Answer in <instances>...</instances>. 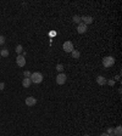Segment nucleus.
Masks as SVG:
<instances>
[{
  "label": "nucleus",
  "mask_w": 122,
  "mask_h": 136,
  "mask_svg": "<svg viewBox=\"0 0 122 136\" xmlns=\"http://www.w3.org/2000/svg\"><path fill=\"white\" fill-rule=\"evenodd\" d=\"M106 134H108V135H114V129H112V128H109L108 129V132H106Z\"/></svg>",
  "instance_id": "obj_18"
},
{
  "label": "nucleus",
  "mask_w": 122,
  "mask_h": 136,
  "mask_svg": "<svg viewBox=\"0 0 122 136\" xmlns=\"http://www.w3.org/2000/svg\"><path fill=\"white\" fill-rule=\"evenodd\" d=\"M122 134V128H121V125H118L116 129H114V135L115 136H121Z\"/></svg>",
  "instance_id": "obj_11"
},
{
  "label": "nucleus",
  "mask_w": 122,
  "mask_h": 136,
  "mask_svg": "<svg viewBox=\"0 0 122 136\" xmlns=\"http://www.w3.org/2000/svg\"><path fill=\"white\" fill-rule=\"evenodd\" d=\"M56 71H57V72H60V73H62V71H64V66L60 64V63H59V64H56Z\"/></svg>",
  "instance_id": "obj_16"
},
{
  "label": "nucleus",
  "mask_w": 122,
  "mask_h": 136,
  "mask_svg": "<svg viewBox=\"0 0 122 136\" xmlns=\"http://www.w3.org/2000/svg\"><path fill=\"white\" fill-rule=\"evenodd\" d=\"M87 30H88V27H87L84 23H82L81 22V23L78 24V27H77V32H78L79 34H83V33H86Z\"/></svg>",
  "instance_id": "obj_7"
},
{
  "label": "nucleus",
  "mask_w": 122,
  "mask_h": 136,
  "mask_svg": "<svg viewBox=\"0 0 122 136\" xmlns=\"http://www.w3.org/2000/svg\"><path fill=\"white\" fill-rule=\"evenodd\" d=\"M0 56H3V57H7V56H9V50H7V49H3V50L0 51Z\"/></svg>",
  "instance_id": "obj_13"
},
{
  "label": "nucleus",
  "mask_w": 122,
  "mask_h": 136,
  "mask_svg": "<svg viewBox=\"0 0 122 136\" xmlns=\"http://www.w3.org/2000/svg\"><path fill=\"white\" fill-rule=\"evenodd\" d=\"M111 136H115V135H111Z\"/></svg>",
  "instance_id": "obj_24"
},
{
  "label": "nucleus",
  "mask_w": 122,
  "mask_h": 136,
  "mask_svg": "<svg viewBox=\"0 0 122 136\" xmlns=\"http://www.w3.org/2000/svg\"><path fill=\"white\" fill-rule=\"evenodd\" d=\"M29 79H31V82L34 83V84H39V83L43 82V74L39 73V72H34V73L31 74Z\"/></svg>",
  "instance_id": "obj_1"
},
{
  "label": "nucleus",
  "mask_w": 122,
  "mask_h": 136,
  "mask_svg": "<svg viewBox=\"0 0 122 136\" xmlns=\"http://www.w3.org/2000/svg\"><path fill=\"white\" fill-rule=\"evenodd\" d=\"M96 83H98L99 85H105V84H106V78L103 77V75H99V77L96 78Z\"/></svg>",
  "instance_id": "obj_9"
},
{
  "label": "nucleus",
  "mask_w": 122,
  "mask_h": 136,
  "mask_svg": "<svg viewBox=\"0 0 122 136\" xmlns=\"http://www.w3.org/2000/svg\"><path fill=\"white\" fill-rule=\"evenodd\" d=\"M31 84H32V82H31L29 78H23V80H22V86L23 88H29Z\"/></svg>",
  "instance_id": "obj_10"
},
{
  "label": "nucleus",
  "mask_w": 122,
  "mask_h": 136,
  "mask_svg": "<svg viewBox=\"0 0 122 136\" xmlns=\"http://www.w3.org/2000/svg\"><path fill=\"white\" fill-rule=\"evenodd\" d=\"M25 102H26V105H27L28 107H33V106H35V105H37V100H35L34 97H32V96L27 97Z\"/></svg>",
  "instance_id": "obj_6"
},
{
  "label": "nucleus",
  "mask_w": 122,
  "mask_h": 136,
  "mask_svg": "<svg viewBox=\"0 0 122 136\" xmlns=\"http://www.w3.org/2000/svg\"><path fill=\"white\" fill-rule=\"evenodd\" d=\"M114 64H115V58H114L112 56H108V57H104V58H103V66L105 68L111 67V66H114Z\"/></svg>",
  "instance_id": "obj_2"
},
{
  "label": "nucleus",
  "mask_w": 122,
  "mask_h": 136,
  "mask_svg": "<svg viewBox=\"0 0 122 136\" xmlns=\"http://www.w3.org/2000/svg\"><path fill=\"white\" fill-rule=\"evenodd\" d=\"M16 63H17V66L23 67V66L26 64V58H25V56H23V55H18L17 58H16Z\"/></svg>",
  "instance_id": "obj_5"
},
{
  "label": "nucleus",
  "mask_w": 122,
  "mask_h": 136,
  "mask_svg": "<svg viewBox=\"0 0 122 136\" xmlns=\"http://www.w3.org/2000/svg\"><path fill=\"white\" fill-rule=\"evenodd\" d=\"M81 21H83L82 23H84V24L87 26V24L93 23V17H92V16H83V17H81Z\"/></svg>",
  "instance_id": "obj_8"
},
{
  "label": "nucleus",
  "mask_w": 122,
  "mask_h": 136,
  "mask_svg": "<svg viewBox=\"0 0 122 136\" xmlns=\"http://www.w3.org/2000/svg\"><path fill=\"white\" fill-rule=\"evenodd\" d=\"M15 51H16L17 54L23 52V48H22V45H17V46H16V49H15Z\"/></svg>",
  "instance_id": "obj_15"
},
{
  "label": "nucleus",
  "mask_w": 122,
  "mask_h": 136,
  "mask_svg": "<svg viewBox=\"0 0 122 136\" xmlns=\"http://www.w3.org/2000/svg\"><path fill=\"white\" fill-rule=\"evenodd\" d=\"M62 49H64V51H66V52H72L75 49H73V44L71 43V41H65L64 43V45H62Z\"/></svg>",
  "instance_id": "obj_4"
},
{
  "label": "nucleus",
  "mask_w": 122,
  "mask_h": 136,
  "mask_svg": "<svg viewBox=\"0 0 122 136\" xmlns=\"http://www.w3.org/2000/svg\"><path fill=\"white\" fill-rule=\"evenodd\" d=\"M100 136H110V135H108L106 132H104V134H101V135H100Z\"/></svg>",
  "instance_id": "obj_22"
},
{
  "label": "nucleus",
  "mask_w": 122,
  "mask_h": 136,
  "mask_svg": "<svg viewBox=\"0 0 122 136\" xmlns=\"http://www.w3.org/2000/svg\"><path fill=\"white\" fill-rule=\"evenodd\" d=\"M4 89H5V84H4V83H0V91L4 90Z\"/></svg>",
  "instance_id": "obj_21"
},
{
  "label": "nucleus",
  "mask_w": 122,
  "mask_h": 136,
  "mask_svg": "<svg viewBox=\"0 0 122 136\" xmlns=\"http://www.w3.org/2000/svg\"><path fill=\"white\" fill-rule=\"evenodd\" d=\"M66 79H67V77H66L65 73H59V74L56 75V84L62 85V84L66 83Z\"/></svg>",
  "instance_id": "obj_3"
},
{
  "label": "nucleus",
  "mask_w": 122,
  "mask_h": 136,
  "mask_svg": "<svg viewBox=\"0 0 122 136\" xmlns=\"http://www.w3.org/2000/svg\"><path fill=\"white\" fill-rule=\"evenodd\" d=\"M106 83H108L109 85H111V86H112V85L115 84V80H112V79H111V80H106Z\"/></svg>",
  "instance_id": "obj_20"
},
{
  "label": "nucleus",
  "mask_w": 122,
  "mask_h": 136,
  "mask_svg": "<svg viewBox=\"0 0 122 136\" xmlns=\"http://www.w3.org/2000/svg\"><path fill=\"white\" fill-rule=\"evenodd\" d=\"M71 55H72V57H73V58H76V60H77V58H79V56H81L79 51H77V50H73V51L71 52Z\"/></svg>",
  "instance_id": "obj_12"
},
{
  "label": "nucleus",
  "mask_w": 122,
  "mask_h": 136,
  "mask_svg": "<svg viewBox=\"0 0 122 136\" xmlns=\"http://www.w3.org/2000/svg\"><path fill=\"white\" fill-rule=\"evenodd\" d=\"M72 21H73L75 23H77V24H79V23H81V17L76 15V16H73V18H72Z\"/></svg>",
  "instance_id": "obj_14"
},
{
  "label": "nucleus",
  "mask_w": 122,
  "mask_h": 136,
  "mask_svg": "<svg viewBox=\"0 0 122 136\" xmlns=\"http://www.w3.org/2000/svg\"><path fill=\"white\" fill-rule=\"evenodd\" d=\"M4 43H5V37L0 35V45H4Z\"/></svg>",
  "instance_id": "obj_17"
},
{
  "label": "nucleus",
  "mask_w": 122,
  "mask_h": 136,
  "mask_svg": "<svg viewBox=\"0 0 122 136\" xmlns=\"http://www.w3.org/2000/svg\"><path fill=\"white\" fill-rule=\"evenodd\" d=\"M84 136H89V135H84Z\"/></svg>",
  "instance_id": "obj_23"
},
{
  "label": "nucleus",
  "mask_w": 122,
  "mask_h": 136,
  "mask_svg": "<svg viewBox=\"0 0 122 136\" xmlns=\"http://www.w3.org/2000/svg\"><path fill=\"white\" fill-rule=\"evenodd\" d=\"M23 74H25V77H26V78H29L32 73H31V72H28V71H25V73H23Z\"/></svg>",
  "instance_id": "obj_19"
}]
</instances>
